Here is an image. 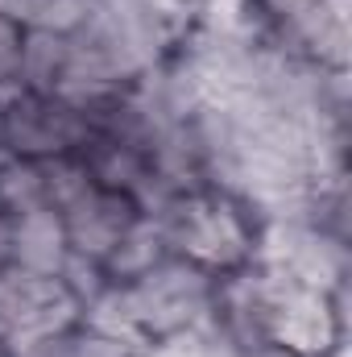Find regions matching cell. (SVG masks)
I'll return each mask as SVG.
<instances>
[{
  "label": "cell",
  "instance_id": "7a4b0ae2",
  "mask_svg": "<svg viewBox=\"0 0 352 357\" xmlns=\"http://www.w3.org/2000/svg\"><path fill=\"white\" fill-rule=\"evenodd\" d=\"M154 220L162 225L166 245L178 250V258H186L203 270L241 266L253 254V233H249L241 208L216 191L170 195Z\"/></svg>",
  "mask_w": 352,
  "mask_h": 357
},
{
  "label": "cell",
  "instance_id": "6da1fadb",
  "mask_svg": "<svg viewBox=\"0 0 352 357\" xmlns=\"http://www.w3.org/2000/svg\"><path fill=\"white\" fill-rule=\"evenodd\" d=\"M83 316L75 291L54 274H33L21 266H0V349L8 357H29L42 345L67 337Z\"/></svg>",
  "mask_w": 352,
  "mask_h": 357
},
{
  "label": "cell",
  "instance_id": "ba28073f",
  "mask_svg": "<svg viewBox=\"0 0 352 357\" xmlns=\"http://www.w3.org/2000/svg\"><path fill=\"white\" fill-rule=\"evenodd\" d=\"M67 59H71V38L67 33L25 29V38H21V63H17L21 88L42 91V96H58V84L67 75Z\"/></svg>",
  "mask_w": 352,
  "mask_h": 357
},
{
  "label": "cell",
  "instance_id": "5b68a950",
  "mask_svg": "<svg viewBox=\"0 0 352 357\" xmlns=\"http://www.w3.org/2000/svg\"><path fill=\"white\" fill-rule=\"evenodd\" d=\"M58 216H63L71 254H75V258H88V262H104V258L112 254V245L125 237V229L141 216V208H137L129 195L91 183L88 191L75 195Z\"/></svg>",
  "mask_w": 352,
  "mask_h": 357
},
{
  "label": "cell",
  "instance_id": "277c9868",
  "mask_svg": "<svg viewBox=\"0 0 352 357\" xmlns=\"http://www.w3.org/2000/svg\"><path fill=\"white\" fill-rule=\"evenodd\" d=\"M88 142V116L79 104L63 96H42V91H13L0 104V146L8 158H58L75 154Z\"/></svg>",
  "mask_w": 352,
  "mask_h": 357
},
{
  "label": "cell",
  "instance_id": "3957f363",
  "mask_svg": "<svg viewBox=\"0 0 352 357\" xmlns=\"http://www.w3.org/2000/svg\"><path fill=\"white\" fill-rule=\"evenodd\" d=\"M125 295L141 337H170L191 328L211 307V278L186 258H162L141 278L125 282Z\"/></svg>",
  "mask_w": 352,
  "mask_h": 357
},
{
  "label": "cell",
  "instance_id": "52a82bcc",
  "mask_svg": "<svg viewBox=\"0 0 352 357\" xmlns=\"http://www.w3.org/2000/svg\"><path fill=\"white\" fill-rule=\"evenodd\" d=\"M162 258H170L166 233H162V225H158L154 216H145V212H141V216L125 229V237L112 245V254L99 262V270H104V278H108V282L125 287V282L141 278L145 270H154Z\"/></svg>",
  "mask_w": 352,
  "mask_h": 357
},
{
  "label": "cell",
  "instance_id": "8992f818",
  "mask_svg": "<svg viewBox=\"0 0 352 357\" xmlns=\"http://www.w3.org/2000/svg\"><path fill=\"white\" fill-rule=\"evenodd\" d=\"M67 258H71V241H67L63 216L54 208H29V212L13 216V241H8L13 266L63 278Z\"/></svg>",
  "mask_w": 352,
  "mask_h": 357
}]
</instances>
